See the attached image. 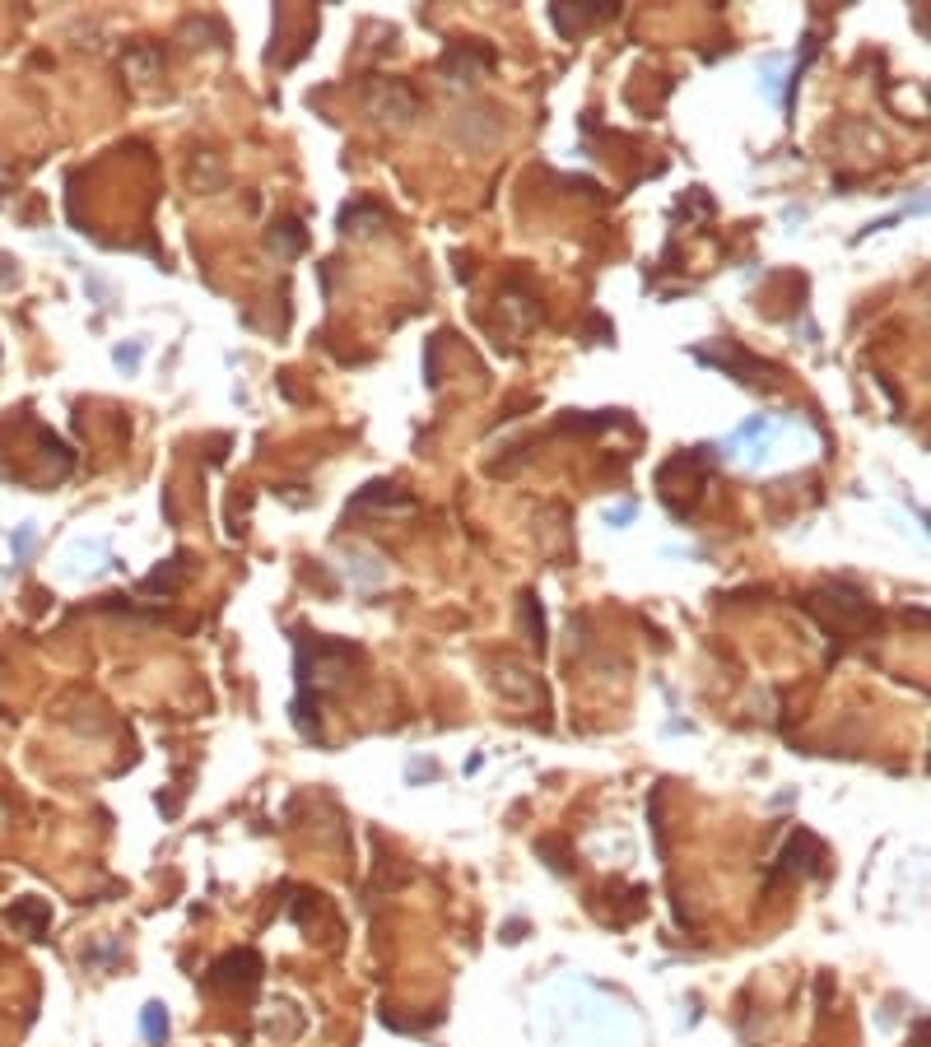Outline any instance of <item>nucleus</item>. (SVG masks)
Segmentation results:
<instances>
[{"instance_id":"f257e3e1","label":"nucleus","mask_w":931,"mask_h":1047,"mask_svg":"<svg viewBox=\"0 0 931 1047\" xmlns=\"http://www.w3.org/2000/svg\"><path fill=\"white\" fill-rule=\"evenodd\" d=\"M368 108H373V117H382V121H392V117L410 121L415 117V94L396 80H373L368 84Z\"/></svg>"},{"instance_id":"f03ea898","label":"nucleus","mask_w":931,"mask_h":1047,"mask_svg":"<svg viewBox=\"0 0 931 1047\" xmlns=\"http://www.w3.org/2000/svg\"><path fill=\"white\" fill-rule=\"evenodd\" d=\"M475 66H480V70L494 66V52L480 47V42H457V47L443 56V75H452V80H471Z\"/></svg>"},{"instance_id":"7ed1b4c3","label":"nucleus","mask_w":931,"mask_h":1047,"mask_svg":"<svg viewBox=\"0 0 931 1047\" xmlns=\"http://www.w3.org/2000/svg\"><path fill=\"white\" fill-rule=\"evenodd\" d=\"M257 954L247 950V954H229V959H219L215 964V973H210V987H224V982H233V987H238V982H243V987H252V982H257Z\"/></svg>"},{"instance_id":"20e7f679","label":"nucleus","mask_w":931,"mask_h":1047,"mask_svg":"<svg viewBox=\"0 0 931 1047\" xmlns=\"http://www.w3.org/2000/svg\"><path fill=\"white\" fill-rule=\"evenodd\" d=\"M10 922H14V927H28L33 936H42V927H47V903H42V899H24L10 913Z\"/></svg>"},{"instance_id":"39448f33","label":"nucleus","mask_w":931,"mask_h":1047,"mask_svg":"<svg viewBox=\"0 0 931 1047\" xmlns=\"http://www.w3.org/2000/svg\"><path fill=\"white\" fill-rule=\"evenodd\" d=\"M140 1029H145L149 1043H163V1038H168V1010H163L159 1001H149L145 1015H140Z\"/></svg>"}]
</instances>
